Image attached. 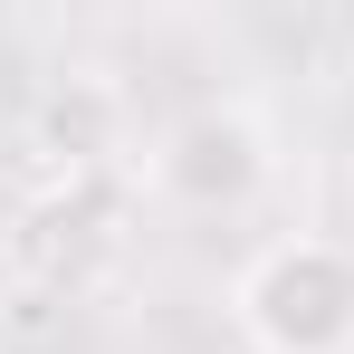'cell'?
<instances>
[{"label": "cell", "instance_id": "obj_1", "mask_svg": "<svg viewBox=\"0 0 354 354\" xmlns=\"http://www.w3.org/2000/svg\"><path fill=\"white\" fill-rule=\"evenodd\" d=\"M230 306L259 354H345L354 345V259L335 239H278L239 268Z\"/></svg>", "mask_w": 354, "mask_h": 354}, {"label": "cell", "instance_id": "obj_2", "mask_svg": "<svg viewBox=\"0 0 354 354\" xmlns=\"http://www.w3.org/2000/svg\"><path fill=\"white\" fill-rule=\"evenodd\" d=\"M153 182L173 192V201H192V211H239L259 182H268V144H259V124L249 115H192L163 134V153H153Z\"/></svg>", "mask_w": 354, "mask_h": 354}, {"label": "cell", "instance_id": "obj_3", "mask_svg": "<svg viewBox=\"0 0 354 354\" xmlns=\"http://www.w3.org/2000/svg\"><path fill=\"white\" fill-rule=\"evenodd\" d=\"M106 115H115V106H106L96 86H77V96H48L39 134H48V144H67V163H96V153H106Z\"/></svg>", "mask_w": 354, "mask_h": 354}]
</instances>
